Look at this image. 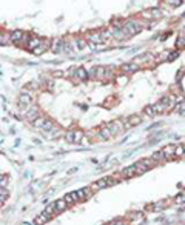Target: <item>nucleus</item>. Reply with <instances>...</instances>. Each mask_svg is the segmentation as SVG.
Listing matches in <instances>:
<instances>
[{
    "instance_id": "nucleus-1",
    "label": "nucleus",
    "mask_w": 185,
    "mask_h": 225,
    "mask_svg": "<svg viewBox=\"0 0 185 225\" xmlns=\"http://www.w3.org/2000/svg\"><path fill=\"white\" fill-rule=\"evenodd\" d=\"M107 127L110 128V131L113 133V136L124 133V131H125V128H127V125H124V122H122V120H114V122L108 124Z\"/></svg>"
},
{
    "instance_id": "nucleus-2",
    "label": "nucleus",
    "mask_w": 185,
    "mask_h": 225,
    "mask_svg": "<svg viewBox=\"0 0 185 225\" xmlns=\"http://www.w3.org/2000/svg\"><path fill=\"white\" fill-rule=\"evenodd\" d=\"M139 68H140V65L136 63V62H130V63H124V65H120V71H122L124 74H127V76H130V74L139 71Z\"/></svg>"
},
{
    "instance_id": "nucleus-3",
    "label": "nucleus",
    "mask_w": 185,
    "mask_h": 225,
    "mask_svg": "<svg viewBox=\"0 0 185 225\" xmlns=\"http://www.w3.org/2000/svg\"><path fill=\"white\" fill-rule=\"evenodd\" d=\"M31 103H33V97H31V94H28V93H22V94L19 96V106H20L22 109H28V106H31Z\"/></svg>"
},
{
    "instance_id": "nucleus-4",
    "label": "nucleus",
    "mask_w": 185,
    "mask_h": 225,
    "mask_svg": "<svg viewBox=\"0 0 185 225\" xmlns=\"http://www.w3.org/2000/svg\"><path fill=\"white\" fill-rule=\"evenodd\" d=\"M86 42H92V43H96V45H100V43L105 42V40H104L100 31H89V33L86 34Z\"/></svg>"
},
{
    "instance_id": "nucleus-5",
    "label": "nucleus",
    "mask_w": 185,
    "mask_h": 225,
    "mask_svg": "<svg viewBox=\"0 0 185 225\" xmlns=\"http://www.w3.org/2000/svg\"><path fill=\"white\" fill-rule=\"evenodd\" d=\"M73 77L76 79V82H83V80H86V79H89V76H88V71L85 69V68H76V71H74V74H73Z\"/></svg>"
},
{
    "instance_id": "nucleus-6",
    "label": "nucleus",
    "mask_w": 185,
    "mask_h": 225,
    "mask_svg": "<svg viewBox=\"0 0 185 225\" xmlns=\"http://www.w3.org/2000/svg\"><path fill=\"white\" fill-rule=\"evenodd\" d=\"M107 187H110V179L108 177H100L99 180H96V184L91 185L92 191H97V190H102V188H107Z\"/></svg>"
},
{
    "instance_id": "nucleus-7",
    "label": "nucleus",
    "mask_w": 185,
    "mask_h": 225,
    "mask_svg": "<svg viewBox=\"0 0 185 225\" xmlns=\"http://www.w3.org/2000/svg\"><path fill=\"white\" fill-rule=\"evenodd\" d=\"M63 43H65L63 39H53V43H51V49L49 51H53L56 54L63 53Z\"/></svg>"
},
{
    "instance_id": "nucleus-8",
    "label": "nucleus",
    "mask_w": 185,
    "mask_h": 225,
    "mask_svg": "<svg viewBox=\"0 0 185 225\" xmlns=\"http://www.w3.org/2000/svg\"><path fill=\"white\" fill-rule=\"evenodd\" d=\"M23 31H20V30H14V31H11V34H10V39H11V43H16V45H20V42H22V39H23Z\"/></svg>"
},
{
    "instance_id": "nucleus-9",
    "label": "nucleus",
    "mask_w": 185,
    "mask_h": 225,
    "mask_svg": "<svg viewBox=\"0 0 185 225\" xmlns=\"http://www.w3.org/2000/svg\"><path fill=\"white\" fill-rule=\"evenodd\" d=\"M162 151L167 156V159H174L176 157V145H165L162 148Z\"/></svg>"
},
{
    "instance_id": "nucleus-10",
    "label": "nucleus",
    "mask_w": 185,
    "mask_h": 225,
    "mask_svg": "<svg viewBox=\"0 0 185 225\" xmlns=\"http://www.w3.org/2000/svg\"><path fill=\"white\" fill-rule=\"evenodd\" d=\"M43 42H42V39L40 37H37V36H31V40H30V43H28V46H26V49H31V51H34L37 46H40Z\"/></svg>"
},
{
    "instance_id": "nucleus-11",
    "label": "nucleus",
    "mask_w": 185,
    "mask_h": 225,
    "mask_svg": "<svg viewBox=\"0 0 185 225\" xmlns=\"http://www.w3.org/2000/svg\"><path fill=\"white\" fill-rule=\"evenodd\" d=\"M140 122H142V116H139V114H133V116H130V117L127 119L125 125H127V128H128V127H134V125H139Z\"/></svg>"
},
{
    "instance_id": "nucleus-12",
    "label": "nucleus",
    "mask_w": 185,
    "mask_h": 225,
    "mask_svg": "<svg viewBox=\"0 0 185 225\" xmlns=\"http://www.w3.org/2000/svg\"><path fill=\"white\" fill-rule=\"evenodd\" d=\"M108 76V68L104 65H97L96 66V79H105Z\"/></svg>"
},
{
    "instance_id": "nucleus-13",
    "label": "nucleus",
    "mask_w": 185,
    "mask_h": 225,
    "mask_svg": "<svg viewBox=\"0 0 185 225\" xmlns=\"http://www.w3.org/2000/svg\"><path fill=\"white\" fill-rule=\"evenodd\" d=\"M120 174H122V177H133V176H136V167L134 165L127 167L120 171Z\"/></svg>"
},
{
    "instance_id": "nucleus-14",
    "label": "nucleus",
    "mask_w": 185,
    "mask_h": 225,
    "mask_svg": "<svg viewBox=\"0 0 185 225\" xmlns=\"http://www.w3.org/2000/svg\"><path fill=\"white\" fill-rule=\"evenodd\" d=\"M68 202L65 200V197L63 199H59V200H56V210H57V213H62V211H65L66 208H68Z\"/></svg>"
},
{
    "instance_id": "nucleus-15",
    "label": "nucleus",
    "mask_w": 185,
    "mask_h": 225,
    "mask_svg": "<svg viewBox=\"0 0 185 225\" xmlns=\"http://www.w3.org/2000/svg\"><path fill=\"white\" fill-rule=\"evenodd\" d=\"M49 219H51V216H48L46 213H40V214L34 219V222H36L37 225H43V223H46Z\"/></svg>"
},
{
    "instance_id": "nucleus-16",
    "label": "nucleus",
    "mask_w": 185,
    "mask_h": 225,
    "mask_svg": "<svg viewBox=\"0 0 185 225\" xmlns=\"http://www.w3.org/2000/svg\"><path fill=\"white\" fill-rule=\"evenodd\" d=\"M182 2H183V0H163V5H165L167 8L173 10V8L180 6V5H182Z\"/></svg>"
},
{
    "instance_id": "nucleus-17",
    "label": "nucleus",
    "mask_w": 185,
    "mask_h": 225,
    "mask_svg": "<svg viewBox=\"0 0 185 225\" xmlns=\"http://www.w3.org/2000/svg\"><path fill=\"white\" fill-rule=\"evenodd\" d=\"M65 200L71 205V203H76V202L80 200V199H79V196H77V191H73V193H68V194L65 196Z\"/></svg>"
},
{
    "instance_id": "nucleus-18",
    "label": "nucleus",
    "mask_w": 185,
    "mask_h": 225,
    "mask_svg": "<svg viewBox=\"0 0 185 225\" xmlns=\"http://www.w3.org/2000/svg\"><path fill=\"white\" fill-rule=\"evenodd\" d=\"M26 117H28V120L34 122V120H36V119L39 117V109H37V108L28 109V111H26Z\"/></svg>"
},
{
    "instance_id": "nucleus-19",
    "label": "nucleus",
    "mask_w": 185,
    "mask_h": 225,
    "mask_svg": "<svg viewBox=\"0 0 185 225\" xmlns=\"http://www.w3.org/2000/svg\"><path fill=\"white\" fill-rule=\"evenodd\" d=\"M111 136H113V133L110 131L108 127H102V128H100V131H99V137H102V139H111Z\"/></svg>"
},
{
    "instance_id": "nucleus-20",
    "label": "nucleus",
    "mask_w": 185,
    "mask_h": 225,
    "mask_svg": "<svg viewBox=\"0 0 185 225\" xmlns=\"http://www.w3.org/2000/svg\"><path fill=\"white\" fill-rule=\"evenodd\" d=\"M156 162H165L167 160V156L163 154V151L162 150H159V151H156V153H153V156H151Z\"/></svg>"
},
{
    "instance_id": "nucleus-21",
    "label": "nucleus",
    "mask_w": 185,
    "mask_h": 225,
    "mask_svg": "<svg viewBox=\"0 0 185 225\" xmlns=\"http://www.w3.org/2000/svg\"><path fill=\"white\" fill-rule=\"evenodd\" d=\"M153 106H154V109H156V112H157V114H160V112H165V111H168V109H167V105H165L163 102H160V100H159L157 103H154Z\"/></svg>"
},
{
    "instance_id": "nucleus-22",
    "label": "nucleus",
    "mask_w": 185,
    "mask_h": 225,
    "mask_svg": "<svg viewBox=\"0 0 185 225\" xmlns=\"http://www.w3.org/2000/svg\"><path fill=\"white\" fill-rule=\"evenodd\" d=\"M134 167H136V174H144V173H147L148 171V168L139 160V162H136L134 164Z\"/></svg>"
},
{
    "instance_id": "nucleus-23",
    "label": "nucleus",
    "mask_w": 185,
    "mask_h": 225,
    "mask_svg": "<svg viewBox=\"0 0 185 225\" xmlns=\"http://www.w3.org/2000/svg\"><path fill=\"white\" fill-rule=\"evenodd\" d=\"M43 213H46L48 216H51V217H53V214H54V213H57V210H56V202H54V203H49V205L43 210Z\"/></svg>"
},
{
    "instance_id": "nucleus-24",
    "label": "nucleus",
    "mask_w": 185,
    "mask_h": 225,
    "mask_svg": "<svg viewBox=\"0 0 185 225\" xmlns=\"http://www.w3.org/2000/svg\"><path fill=\"white\" fill-rule=\"evenodd\" d=\"M45 122H46V119H45V117H42V116H39V117L33 122V125H34L36 128H40V130H42V127L45 125Z\"/></svg>"
},
{
    "instance_id": "nucleus-25",
    "label": "nucleus",
    "mask_w": 185,
    "mask_h": 225,
    "mask_svg": "<svg viewBox=\"0 0 185 225\" xmlns=\"http://www.w3.org/2000/svg\"><path fill=\"white\" fill-rule=\"evenodd\" d=\"M140 162H142V164H144V165H145V167H147L148 170L154 168V165H156V160H154L153 157H151V159H142Z\"/></svg>"
},
{
    "instance_id": "nucleus-26",
    "label": "nucleus",
    "mask_w": 185,
    "mask_h": 225,
    "mask_svg": "<svg viewBox=\"0 0 185 225\" xmlns=\"http://www.w3.org/2000/svg\"><path fill=\"white\" fill-rule=\"evenodd\" d=\"M174 111L179 112V114H182V116H185V100L180 102V103H177V105L174 106Z\"/></svg>"
},
{
    "instance_id": "nucleus-27",
    "label": "nucleus",
    "mask_w": 185,
    "mask_h": 225,
    "mask_svg": "<svg viewBox=\"0 0 185 225\" xmlns=\"http://www.w3.org/2000/svg\"><path fill=\"white\" fill-rule=\"evenodd\" d=\"M183 156H185V147L176 145V157H183Z\"/></svg>"
},
{
    "instance_id": "nucleus-28",
    "label": "nucleus",
    "mask_w": 185,
    "mask_h": 225,
    "mask_svg": "<svg viewBox=\"0 0 185 225\" xmlns=\"http://www.w3.org/2000/svg\"><path fill=\"white\" fill-rule=\"evenodd\" d=\"M170 54H171L170 51H163L162 54H159V56L156 57V60H157V62H162V60H168V59H170Z\"/></svg>"
},
{
    "instance_id": "nucleus-29",
    "label": "nucleus",
    "mask_w": 185,
    "mask_h": 225,
    "mask_svg": "<svg viewBox=\"0 0 185 225\" xmlns=\"http://www.w3.org/2000/svg\"><path fill=\"white\" fill-rule=\"evenodd\" d=\"M144 111H145V114H147V116H154V114H157L153 105H148V106H145V109H144Z\"/></svg>"
},
{
    "instance_id": "nucleus-30",
    "label": "nucleus",
    "mask_w": 185,
    "mask_h": 225,
    "mask_svg": "<svg viewBox=\"0 0 185 225\" xmlns=\"http://www.w3.org/2000/svg\"><path fill=\"white\" fill-rule=\"evenodd\" d=\"M83 139V133L82 131H74V144H80Z\"/></svg>"
},
{
    "instance_id": "nucleus-31",
    "label": "nucleus",
    "mask_w": 185,
    "mask_h": 225,
    "mask_svg": "<svg viewBox=\"0 0 185 225\" xmlns=\"http://www.w3.org/2000/svg\"><path fill=\"white\" fill-rule=\"evenodd\" d=\"M42 130H43V131H51V130H54V124H53L51 120H46L45 125L42 127Z\"/></svg>"
},
{
    "instance_id": "nucleus-32",
    "label": "nucleus",
    "mask_w": 185,
    "mask_h": 225,
    "mask_svg": "<svg viewBox=\"0 0 185 225\" xmlns=\"http://www.w3.org/2000/svg\"><path fill=\"white\" fill-rule=\"evenodd\" d=\"M176 48H179V49H182V48H185V39L180 36V37H177V40H176Z\"/></svg>"
},
{
    "instance_id": "nucleus-33",
    "label": "nucleus",
    "mask_w": 185,
    "mask_h": 225,
    "mask_svg": "<svg viewBox=\"0 0 185 225\" xmlns=\"http://www.w3.org/2000/svg\"><path fill=\"white\" fill-rule=\"evenodd\" d=\"M0 43H2V46H5V45H10V43H11V39H10V36H5V34L2 33V40H0Z\"/></svg>"
},
{
    "instance_id": "nucleus-34",
    "label": "nucleus",
    "mask_w": 185,
    "mask_h": 225,
    "mask_svg": "<svg viewBox=\"0 0 185 225\" xmlns=\"http://www.w3.org/2000/svg\"><path fill=\"white\" fill-rule=\"evenodd\" d=\"M76 191H77V196H79V199H80V200L88 199V197H86V193H85V190H83V188H82V190H76Z\"/></svg>"
},
{
    "instance_id": "nucleus-35",
    "label": "nucleus",
    "mask_w": 185,
    "mask_h": 225,
    "mask_svg": "<svg viewBox=\"0 0 185 225\" xmlns=\"http://www.w3.org/2000/svg\"><path fill=\"white\" fill-rule=\"evenodd\" d=\"M66 140L69 142V144H74V131H69V133H66Z\"/></svg>"
},
{
    "instance_id": "nucleus-36",
    "label": "nucleus",
    "mask_w": 185,
    "mask_h": 225,
    "mask_svg": "<svg viewBox=\"0 0 185 225\" xmlns=\"http://www.w3.org/2000/svg\"><path fill=\"white\" fill-rule=\"evenodd\" d=\"M53 76H54V79H59V77H65V73H62V71H54Z\"/></svg>"
},
{
    "instance_id": "nucleus-37",
    "label": "nucleus",
    "mask_w": 185,
    "mask_h": 225,
    "mask_svg": "<svg viewBox=\"0 0 185 225\" xmlns=\"http://www.w3.org/2000/svg\"><path fill=\"white\" fill-rule=\"evenodd\" d=\"M5 185H6V177H5V174H2L0 176V187L5 188Z\"/></svg>"
},
{
    "instance_id": "nucleus-38",
    "label": "nucleus",
    "mask_w": 185,
    "mask_h": 225,
    "mask_svg": "<svg viewBox=\"0 0 185 225\" xmlns=\"http://www.w3.org/2000/svg\"><path fill=\"white\" fill-rule=\"evenodd\" d=\"M177 56H179V51H174V53H171V54H170V59H168V62H173V60H174Z\"/></svg>"
},
{
    "instance_id": "nucleus-39",
    "label": "nucleus",
    "mask_w": 185,
    "mask_h": 225,
    "mask_svg": "<svg viewBox=\"0 0 185 225\" xmlns=\"http://www.w3.org/2000/svg\"><path fill=\"white\" fill-rule=\"evenodd\" d=\"M185 202V197L183 196H177L176 197V203H183Z\"/></svg>"
},
{
    "instance_id": "nucleus-40",
    "label": "nucleus",
    "mask_w": 185,
    "mask_h": 225,
    "mask_svg": "<svg viewBox=\"0 0 185 225\" xmlns=\"http://www.w3.org/2000/svg\"><path fill=\"white\" fill-rule=\"evenodd\" d=\"M108 225H125V223H124V220H114V222H111Z\"/></svg>"
},
{
    "instance_id": "nucleus-41",
    "label": "nucleus",
    "mask_w": 185,
    "mask_h": 225,
    "mask_svg": "<svg viewBox=\"0 0 185 225\" xmlns=\"http://www.w3.org/2000/svg\"><path fill=\"white\" fill-rule=\"evenodd\" d=\"M182 74H183V69H180V73H177V80L182 79Z\"/></svg>"
},
{
    "instance_id": "nucleus-42",
    "label": "nucleus",
    "mask_w": 185,
    "mask_h": 225,
    "mask_svg": "<svg viewBox=\"0 0 185 225\" xmlns=\"http://www.w3.org/2000/svg\"><path fill=\"white\" fill-rule=\"evenodd\" d=\"M180 36H182V37H183V39H185V30H183V31H182V34H180Z\"/></svg>"
}]
</instances>
